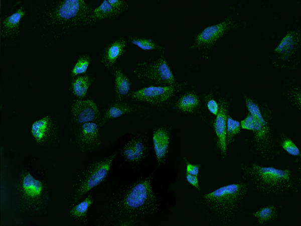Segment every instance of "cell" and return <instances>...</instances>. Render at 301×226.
<instances>
[{
  "instance_id": "obj_1",
  "label": "cell",
  "mask_w": 301,
  "mask_h": 226,
  "mask_svg": "<svg viewBox=\"0 0 301 226\" xmlns=\"http://www.w3.org/2000/svg\"><path fill=\"white\" fill-rule=\"evenodd\" d=\"M94 9L83 0L42 1L35 8V25L42 38L53 43L77 29L95 24Z\"/></svg>"
},
{
  "instance_id": "obj_2",
  "label": "cell",
  "mask_w": 301,
  "mask_h": 226,
  "mask_svg": "<svg viewBox=\"0 0 301 226\" xmlns=\"http://www.w3.org/2000/svg\"><path fill=\"white\" fill-rule=\"evenodd\" d=\"M241 177L249 187L273 199H281L297 193L300 176L291 170L261 166L256 163H242Z\"/></svg>"
},
{
  "instance_id": "obj_3",
  "label": "cell",
  "mask_w": 301,
  "mask_h": 226,
  "mask_svg": "<svg viewBox=\"0 0 301 226\" xmlns=\"http://www.w3.org/2000/svg\"><path fill=\"white\" fill-rule=\"evenodd\" d=\"M249 189L244 181L230 184L202 195L199 201L214 224L232 225L243 209Z\"/></svg>"
},
{
  "instance_id": "obj_4",
  "label": "cell",
  "mask_w": 301,
  "mask_h": 226,
  "mask_svg": "<svg viewBox=\"0 0 301 226\" xmlns=\"http://www.w3.org/2000/svg\"><path fill=\"white\" fill-rule=\"evenodd\" d=\"M245 100L253 121L252 137L245 140V144L252 153L266 160H273L280 151L274 134L271 111L266 104L247 95Z\"/></svg>"
},
{
  "instance_id": "obj_5",
  "label": "cell",
  "mask_w": 301,
  "mask_h": 226,
  "mask_svg": "<svg viewBox=\"0 0 301 226\" xmlns=\"http://www.w3.org/2000/svg\"><path fill=\"white\" fill-rule=\"evenodd\" d=\"M151 182L152 177H149L136 182L129 188L114 206L119 217L131 220L156 210L157 199Z\"/></svg>"
},
{
  "instance_id": "obj_6",
  "label": "cell",
  "mask_w": 301,
  "mask_h": 226,
  "mask_svg": "<svg viewBox=\"0 0 301 226\" xmlns=\"http://www.w3.org/2000/svg\"><path fill=\"white\" fill-rule=\"evenodd\" d=\"M16 186L20 207L26 212L34 214L41 213L50 202L47 185L36 179L26 169L21 172Z\"/></svg>"
},
{
  "instance_id": "obj_7",
  "label": "cell",
  "mask_w": 301,
  "mask_h": 226,
  "mask_svg": "<svg viewBox=\"0 0 301 226\" xmlns=\"http://www.w3.org/2000/svg\"><path fill=\"white\" fill-rule=\"evenodd\" d=\"M228 15L221 22L206 27L195 36L190 48L199 51L203 57L208 58L214 46L229 32L245 27L246 23L237 19L230 8Z\"/></svg>"
},
{
  "instance_id": "obj_8",
  "label": "cell",
  "mask_w": 301,
  "mask_h": 226,
  "mask_svg": "<svg viewBox=\"0 0 301 226\" xmlns=\"http://www.w3.org/2000/svg\"><path fill=\"white\" fill-rule=\"evenodd\" d=\"M164 52H162L156 59L144 60L136 65L133 72L141 83L166 86L176 83Z\"/></svg>"
},
{
  "instance_id": "obj_9",
  "label": "cell",
  "mask_w": 301,
  "mask_h": 226,
  "mask_svg": "<svg viewBox=\"0 0 301 226\" xmlns=\"http://www.w3.org/2000/svg\"><path fill=\"white\" fill-rule=\"evenodd\" d=\"M117 152L90 164L80 174L73 185L72 199L76 204L92 188L102 182L107 177Z\"/></svg>"
},
{
  "instance_id": "obj_10",
  "label": "cell",
  "mask_w": 301,
  "mask_h": 226,
  "mask_svg": "<svg viewBox=\"0 0 301 226\" xmlns=\"http://www.w3.org/2000/svg\"><path fill=\"white\" fill-rule=\"evenodd\" d=\"M300 58V28L288 31L280 43L272 51L271 60L275 66L294 69Z\"/></svg>"
},
{
  "instance_id": "obj_11",
  "label": "cell",
  "mask_w": 301,
  "mask_h": 226,
  "mask_svg": "<svg viewBox=\"0 0 301 226\" xmlns=\"http://www.w3.org/2000/svg\"><path fill=\"white\" fill-rule=\"evenodd\" d=\"M189 84L187 81L166 86L150 85L130 91L127 98L133 101L147 102L155 105L166 104Z\"/></svg>"
},
{
  "instance_id": "obj_12",
  "label": "cell",
  "mask_w": 301,
  "mask_h": 226,
  "mask_svg": "<svg viewBox=\"0 0 301 226\" xmlns=\"http://www.w3.org/2000/svg\"><path fill=\"white\" fill-rule=\"evenodd\" d=\"M31 132L37 143L45 148L56 145L60 136L58 123L51 115H47L34 122L31 126Z\"/></svg>"
},
{
  "instance_id": "obj_13",
  "label": "cell",
  "mask_w": 301,
  "mask_h": 226,
  "mask_svg": "<svg viewBox=\"0 0 301 226\" xmlns=\"http://www.w3.org/2000/svg\"><path fill=\"white\" fill-rule=\"evenodd\" d=\"M99 126L95 122L85 123L77 126L72 142L81 152L94 149L101 144Z\"/></svg>"
},
{
  "instance_id": "obj_14",
  "label": "cell",
  "mask_w": 301,
  "mask_h": 226,
  "mask_svg": "<svg viewBox=\"0 0 301 226\" xmlns=\"http://www.w3.org/2000/svg\"><path fill=\"white\" fill-rule=\"evenodd\" d=\"M73 121L77 125L93 121H99L101 119L100 110L92 99H76L69 106Z\"/></svg>"
},
{
  "instance_id": "obj_15",
  "label": "cell",
  "mask_w": 301,
  "mask_h": 226,
  "mask_svg": "<svg viewBox=\"0 0 301 226\" xmlns=\"http://www.w3.org/2000/svg\"><path fill=\"white\" fill-rule=\"evenodd\" d=\"M219 110L214 122V128L217 138V145L222 155L226 153V132L227 116L230 99L227 95L222 97L218 95Z\"/></svg>"
},
{
  "instance_id": "obj_16",
  "label": "cell",
  "mask_w": 301,
  "mask_h": 226,
  "mask_svg": "<svg viewBox=\"0 0 301 226\" xmlns=\"http://www.w3.org/2000/svg\"><path fill=\"white\" fill-rule=\"evenodd\" d=\"M146 139L141 136L131 138L122 147L121 154L125 161L136 164L143 160L148 153Z\"/></svg>"
},
{
  "instance_id": "obj_17",
  "label": "cell",
  "mask_w": 301,
  "mask_h": 226,
  "mask_svg": "<svg viewBox=\"0 0 301 226\" xmlns=\"http://www.w3.org/2000/svg\"><path fill=\"white\" fill-rule=\"evenodd\" d=\"M127 42L123 37H119L111 41L104 48L100 54V62L107 69H111L117 60L126 50Z\"/></svg>"
},
{
  "instance_id": "obj_18",
  "label": "cell",
  "mask_w": 301,
  "mask_h": 226,
  "mask_svg": "<svg viewBox=\"0 0 301 226\" xmlns=\"http://www.w3.org/2000/svg\"><path fill=\"white\" fill-rule=\"evenodd\" d=\"M144 109V106L140 104L118 100L106 109L98 125L99 127H102L109 120L117 118L125 114L140 112Z\"/></svg>"
},
{
  "instance_id": "obj_19",
  "label": "cell",
  "mask_w": 301,
  "mask_h": 226,
  "mask_svg": "<svg viewBox=\"0 0 301 226\" xmlns=\"http://www.w3.org/2000/svg\"><path fill=\"white\" fill-rule=\"evenodd\" d=\"M26 14L25 8L21 6L14 13L2 20L1 38L5 40H13L20 33V23Z\"/></svg>"
},
{
  "instance_id": "obj_20",
  "label": "cell",
  "mask_w": 301,
  "mask_h": 226,
  "mask_svg": "<svg viewBox=\"0 0 301 226\" xmlns=\"http://www.w3.org/2000/svg\"><path fill=\"white\" fill-rule=\"evenodd\" d=\"M201 107L200 97L194 90L185 91L172 104L173 108L191 114L200 110Z\"/></svg>"
},
{
  "instance_id": "obj_21",
  "label": "cell",
  "mask_w": 301,
  "mask_h": 226,
  "mask_svg": "<svg viewBox=\"0 0 301 226\" xmlns=\"http://www.w3.org/2000/svg\"><path fill=\"white\" fill-rule=\"evenodd\" d=\"M170 134L166 128L156 130L153 136L154 149L158 165L163 164L167 158L170 144Z\"/></svg>"
},
{
  "instance_id": "obj_22",
  "label": "cell",
  "mask_w": 301,
  "mask_h": 226,
  "mask_svg": "<svg viewBox=\"0 0 301 226\" xmlns=\"http://www.w3.org/2000/svg\"><path fill=\"white\" fill-rule=\"evenodd\" d=\"M110 70L114 79L115 97L118 101L123 100L130 93L131 82L120 65L115 64Z\"/></svg>"
},
{
  "instance_id": "obj_23",
  "label": "cell",
  "mask_w": 301,
  "mask_h": 226,
  "mask_svg": "<svg viewBox=\"0 0 301 226\" xmlns=\"http://www.w3.org/2000/svg\"><path fill=\"white\" fill-rule=\"evenodd\" d=\"M95 78V76L92 74L78 75L71 78L69 90L73 95L79 99H82L86 95L88 90Z\"/></svg>"
},
{
  "instance_id": "obj_24",
  "label": "cell",
  "mask_w": 301,
  "mask_h": 226,
  "mask_svg": "<svg viewBox=\"0 0 301 226\" xmlns=\"http://www.w3.org/2000/svg\"><path fill=\"white\" fill-rule=\"evenodd\" d=\"M121 13L110 5L107 0H104L97 7L94 8L92 19L95 24L97 21L104 19L114 20L117 19Z\"/></svg>"
},
{
  "instance_id": "obj_25",
  "label": "cell",
  "mask_w": 301,
  "mask_h": 226,
  "mask_svg": "<svg viewBox=\"0 0 301 226\" xmlns=\"http://www.w3.org/2000/svg\"><path fill=\"white\" fill-rule=\"evenodd\" d=\"M126 39L127 43L136 46L144 51L154 50L162 52L165 51L163 46L152 39L131 35H128Z\"/></svg>"
},
{
  "instance_id": "obj_26",
  "label": "cell",
  "mask_w": 301,
  "mask_h": 226,
  "mask_svg": "<svg viewBox=\"0 0 301 226\" xmlns=\"http://www.w3.org/2000/svg\"><path fill=\"white\" fill-rule=\"evenodd\" d=\"M93 202L91 195H88L82 201L74 206L70 211L71 215L79 222L85 224L87 219V211Z\"/></svg>"
},
{
  "instance_id": "obj_27",
  "label": "cell",
  "mask_w": 301,
  "mask_h": 226,
  "mask_svg": "<svg viewBox=\"0 0 301 226\" xmlns=\"http://www.w3.org/2000/svg\"><path fill=\"white\" fill-rule=\"evenodd\" d=\"M252 214L256 218L258 223L265 224L276 219L278 211L275 205H268L260 208Z\"/></svg>"
},
{
  "instance_id": "obj_28",
  "label": "cell",
  "mask_w": 301,
  "mask_h": 226,
  "mask_svg": "<svg viewBox=\"0 0 301 226\" xmlns=\"http://www.w3.org/2000/svg\"><path fill=\"white\" fill-rule=\"evenodd\" d=\"M92 61L90 56L87 54L80 55L77 62L71 69L70 76L71 78L75 76L86 73L88 66Z\"/></svg>"
},
{
  "instance_id": "obj_29",
  "label": "cell",
  "mask_w": 301,
  "mask_h": 226,
  "mask_svg": "<svg viewBox=\"0 0 301 226\" xmlns=\"http://www.w3.org/2000/svg\"><path fill=\"white\" fill-rule=\"evenodd\" d=\"M276 142L279 147H281L289 154L293 156H300L299 148L285 134L281 133L276 137Z\"/></svg>"
},
{
  "instance_id": "obj_30",
  "label": "cell",
  "mask_w": 301,
  "mask_h": 226,
  "mask_svg": "<svg viewBox=\"0 0 301 226\" xmlns=\"http://www.w3.org/2000/svg\"><path fill=\"white\" fill-rule=\"evenodd\" d=\"M240 123L233 119L229 115L227 116L226 132V145L227 147L234 141L235 137L241 132Z\"/></svg>"
},
{
  "instance_id": "obj_31",
  "label": "cell",
  "mask_w": 301,
  "mask_h": 226,
  "mask_svg": "<svg viewBox=\"0 0 301 226\" xmlns=\"http://www.w3.org/2000/svg\"><path fill=\"white\" fill-rule=\"evenodd\" d=\"M202 97L210 112L216 116L219 110V104L213 97V92L211 91L207 94H204Z\"/></svg>"
},
{
  "instance_id": "obj_32",
  "label": "cell",
  "mask_w": 301,
  "mask_h": 226,
  "mask_svg": "<svg viewBox=\"0 0 301 226\" xmlns=\"http://www.w3.org/2000/svg\"><path fill=\"white\" fill-rule=\"evenodd\" d=\"M108 2L118 10L121 14L126 11L129 8L127 2L123 0H107Z\"/></svg>"
},
{
  "instance_id": "obj_33",
  "label": "cell",
  "mask_w": 301,
  "mask_h": 226,
  "mask_svg": "<svg viewBox=\"0 0 301 226\" xmlns=\"http://www.w3.org/2000/svg\"><path fill=\"white\" fill-rule=\"evenodd\" d=\"M184 160L187 165L186 173L191 175L198 176L199 171V168L201 167V165L198 164H192L190 163L187 160V158L185 157L184 158Z\"/></svg>"
},
{
  "instance_id": "obj_34",
  "label": "cell",
  "mask_w": 301,
  "mask_h": 226,
  "mask_svg": "<svg viewBox=\"0 0 301 226\" xmlns=\"http://www.w3.org/2000/svg\"><path fill=\"white\" fill-rule=\"evenodd\" d=\"M241 127L243 129L252 130L253 129V121L252 116L248 113L247 117L240 123Z\"/></svg>"
},
{
  "instance_id": "obj_35",
  "label": "cell",
  "mask_w": 301,
  "mask_h": 226,
  "mask_svg": "<svg viewBox=\"0 0 301 226\" xmlns=\"http://www.w3.org/2000/svg\"><path fill=\"white\" fill-rule=\"evenodd\" d=\"M186 177L187 181L191 185L196 187L198 190H200L197 176L191 175L186 173Z\"/></svg>"
}]
</instances>
